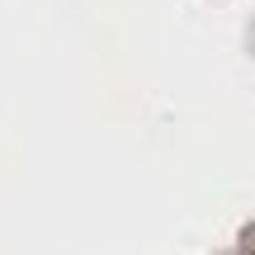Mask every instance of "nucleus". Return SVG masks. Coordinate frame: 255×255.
I'll use <instances>...</instances> for the list:
<instances>
[{
	"mask_svg": "<svg viewBox=\"0 0 255 255\" xmlns=\"http://www.w3.org/2000/svg\"><path fill=\"white\" fill-rule=\"evenodd\" d=\"M246 255H255V237H251V251H246Z\"/></svg>",
	"mask_w": 255,
	"mask_h": 255,
	"instance_id": "nucleus-1",
	"label": "nucleus"
}]
</instances>
